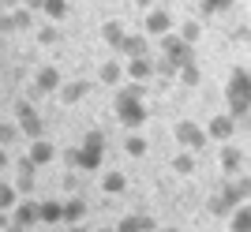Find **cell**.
Returning <instances> with one entry per match:
<instances>
[{"mask_svg":"<svg viewBox=\"0 0 251 232\" xmlns=\"http://www.w3.org/2000/svg\"><path fill=\"white\" fill-rule=\"evenodd\" d=\"M116 120L131 131L147 124V83L131 79L124 90H116Z\"/></svg>","mask_w":251,"mask_h":232,"instance_id":"cell-1","label":"cell"},{"mask_svg":"<svg viewBox=\"0 0 251 232\" xmlns=\"http://www.w3.org/2000/svg\"><path fill=\"white\" fill-rule=\"evenodd\" d=\"M225 101H229V113L236 120L251 113V71L248 68H232L229 83H225Z\"/></svg>","mask_w":251,"mask_h":232,"instance_id":"cell-2","label":"cell"},{"mask_svg":"<svg viewBox=\"0 0 251 232\" xmlns=\"http://www.w3.org/2000/svg\"><path fill=\"white\" fill-rule=\"evenodd\" d=\"M101 158H105V135L101 131H86L83 146L68 154V161H72L75 169H83V172H98L101 169Z\"/></svg>","mask_w":251,"mask_h":232,"instance_id":"cell-3","label":"cell"},{"mask_svg":"<svg viewBox=\"0 0 251 232\" xmlns=\"http://www.w3.org/2000/svg\"><path fill=\"white\" fill-rule=\"evenodd\" d=\"M161 49H165V60L173 64V68H184V64L195 60V53H191V42H184L180 34H165V38H161Z\"/></svg>","mask_w":251,"mask_h":232,"instance_id":"cell-4","label":"cell"},{"mask_svg":"<svg viewBox=\"0 0 251 232\" xmlns=\"http://www.w3.org/2000/svg\"><path fill=\"white\" fill-rule=\"evenodd\" d=\"M15 124H19V131L26 139H42V116H38L34 101H26V97L15 105Z\"/></svg>","mask_w":251,"mask_h":232,"instance_id":"cell-5","label":"cell"},{"mask_svg":"<svg viewBox=\"0 0 251 232\" xmlns=\"http://www.w3.org/2000/svg\"><path fill=\"white\" fill-rule=\"evenodd\" d=\"M173 135H176V142L184 150H202V146H206V139H210L206 127H199L195 120H180V124L173 127Z\"/></svg>","mask_w":251,"mask_h":232,"instance_id":"cell-6","label":"cell"},{"mask_svg":"<svg viewBox=\"0 0 251 232\" xmlns=\"http://www.w3.org/2000/svg\"><path fill=\"white\" fill-rule=\"evenodd\" d=\"M221 199L229 202L232 210H236V206H244V202L251 199V176H229V184L221 187Z\"/></svg>","mask_w":251,"mask_h":232,"instance_id":"cell-7","label":"cell"},{"mask_svg":"<svg viewBox=\"0 0 251 232\" xmlns=\"http://www.w3.org/2000/svg\"><path fill=\"white\" fill-rule=\"evenodd\" d=\"M236 124H240V120H236L232 113H221V116H214V120L206 124V135H210V139H218V142H232V135H236Z\"/></svg>","mask_w":251,"mask_h":232,"instance_id":"cell-8","label":"cell"},{"mask_svg":"<svg viewBox=\"0 0 251 232\" xmlns=\"http://www.w3.org/2000/svg\"><path fill=\"white\" fill-rule=\"evenodd\" d=\"M11 221L23 225V229H30V225L42 221V202H30V199H23L11 206Z\"/></svg>","mask_w":251,"mask_h":232,"instance_id":"cell-9","label":"cell"},{"mask_svg":"<svg viewBox=\"0 0 251 232\" xmlns=\"http://www.w3.org/2000/svg\"><path fill=\"white\" fill-rule=\"evenodd\" d=\"M147 34L150 38H165L173 34V15L165 8H147Z\"/></svg>","mask_w":251,"mask_h":232,"instance_id":"cell-10","label":"cell"},{"mask_svg":"<svg viewBox=\"0 0 251 232\" xmlns=\"http://www.w3.org/2000/svg\"><path fill=\"white\" fill-rule=\"evenodd\" d=\"M64 86V75L52 68V64H45V68H38V75H34V90L38 94H56Z\"/></svg>","mask_w":251,"mask_h":232,"instance_id":"cell-11","label":"cell"},{"mask_svg":"<svg viewBox=\"0 0 251 232\" xmlns=\"http://www.w3.org/2000/svg\"><path fill=\"white\" fill-rule=\"evenodd\" d=\"M124 68H127V79H135V83H150L157 75V64L150 60V56H131Z\"/></svg>","mask_w":251,"mask_h":232,"instance_id":"cell-12","label":"cell"},{"mask_svg":"<svg viewBox=\"0 0 251 232\" xmlns=\"http://www.w3.org/2000/svg\"><path fill=\"white\" fill-rule=\"evenodd\" d=\"M218 165H221V172H225V176H240V169H244V150L232 146V142H225V146H221Z\"/></svg>","mask_w":251,"mask_h":232,"instance_id":"cell-13","label":"cell"},{"mask_svg":"<svg viewBox=\"0 0 251 232\" xmlns=\"http://www.w3.org/2000/svg\"><path fill=\"white\" fill-rule=\"evenodd\" d=\"M26 158L42 169V165H49L52 158H56V146H52L49 139H30V150H26Z\"/></svg>","mask_w":251,"mask_h":232,"instance_id":"cell-14","label":"cell"},{"mask_svg":"<svg viewBox=\"0 0 251 232\" xmlns=\"http://www.w3.org/2000/svg\"><path fill=\"white\" fill-rule=\"evenodd\" d=\"M86 94H90V83H86V79H75V83H64L60 90H56V97H60L64 105H75V101H83Z\"/></svg>","mask_w":251,"mask_h":232,"instance_id":"cell-15","label":"cell"},{"mask_svg":"<svg viewBox=\"0 0 251 232\" xmlns=\"http://www.w3.org/2000/svg\"><path fill=\"white\" fill-rule=\"evenodd\" d=\"M120 56H147V30L143 34H127L124 42H120Z\"/></svg>","mask_w":251,"mask_h":232,"instance_id":"cell-16","label":"cell"},{"mask_svg":"<svg viewBox=\"0 0 251 232\" xmlns=\"http://www.w3.org/2000/svg\"><path fill=\"white\" fill-rule=\"evenodd\" d=\"M124 38H127V30H124V26H120L116 19L101 23V42L109 45V49H116V53H120V42H124Z\"/></svg>","mask_w":251,"mask_h":232,"instance_id":"cell-17","label":"cell"},{"mask_svg":"<svg viewBox=\"0 0 251 232\" xmlns=\"http://www.w3.org/2000/svg\"><path fill=\"white\" fill-rule=\"evenodd\" d=\"M34 180H38V165H34L30 158H23V161H19V180H15L19 195H26V191L34 187Z\"/></svg>","mask_w":251,"mask_h":232,"instance_id":"cell-18","label":"cell"},{"mask_svg":"<svg viewBox=\"0 0 251 232\" xmlns=\"http://www.w3.org/2000/svg\"><path fill=\"white\" fill-rule=\"evenodd\" d=\"M116 229H120V232H154V229H157V225H154V221H150L147 213H127L124 221L116 225Z\"/></svg>","mask_w":251,"mask_h":232,"instance_id":"cell-19","label":"cell"},{"mask_svg":"<svg viewBox=\"0 0 251 232\" xmlns=\"http://www.w3.org/2000/svg\"><path fill=\"white\" fill-rule=\"evenodd\" d=\"M124 75H127V68H124L120 60H105V64H101V71H98V79H101L105 86H116Z\"/></svg>","mask_w":251,"mask_h":232,"instance_id":"cell-20","label":"cell"},{"mask_svg":"<svg viewBox=\"0 0 251 232\" xmlns=\"http://www.w3.org/2000/svg\"><path fill=\"white\" fill-rule=\"evenodd\" d=\"M229 232H251V206L248 202L229 213Z\"/></svg>","mask_w":251,"mask_h":232,"instance_id":"cell-21","label":"cell"},{"mask_svg":"<svg viewBox=\"0 0 251 232\" xmlns=\"http://www.w3.org/2000/svg\"><path fill=\"white\" fill-rule=\"evenodd\" d=\"M60 221H64V202L60 199L42 202V225H60Z\"/></svg>","mask_w":251,"mask_h":232,"instance_id":"cell-22","label":"cell"},{"mask_svg":"<svg viewBox=\"0 0 251 232\" xmlns=\"http://www.w3.org/2000/svg\"><path fill=\"white\" fill-rule=\"evenodd\" d=\"M173 172L176 176H191L195 172V150H180L176 158H173Z\"/></svg>","mask_w":251,"mask_h":232,"instance_id":"cell-23","label":"cell"},{"mask_svg":"<svg viewBox=\"0 0 251 232\" xmlns=\"http://www.w3.org/2000/svg\"><path fill=\"white\" fill-rule=\"evenodd\" d=\"M124 187H127L124 172H105V176H101V191H105V195H120Z\"/></svg>","mask_w":251,"mask_h":232,"instance_id":"cell-24","label":"cell"},{"mask_svg":"<svg viewBox=\"0 0 251 232\" xmlns=\"http://www.w3.org/2000/svg\"><path fill=\"white\" fill-rule=\"evenodd\" d=\"M83 217H86V202H83V199L64 202V221H68V225H79Z\"/></svg>","mask_w":251,"mask_h":232,"instance_id":"cell-25","label":"cell"},{"mask_svg":"<svg viewBox=\"0 0 251 232\" xmlns=\"http://www.w3.org/2000/svg\"><path fill=\"white\" fill-rule=\"evenodd\" d=\"M42 11L52 23H64L68 19V0H42Z\"/></svg>","mask_w":251,"mask_h":232,"instance_id":"cell-26","label":"cell"},{"mask_svg":"<svg viewBox=\"0 0 251 232\" xmlns=\"http://www.w3.org/2000/svg\"><path fill=\"white\" fill-rule=\"evenodd\" d=\"M176 79H180L184 86H199V83H202V71H199V64H195V60H191V64H184Z\"/></svg>","mask_w":251,"mask_h":232,"instance_id":"cell-27","label":"cell"},{"mask_svg":"<svg viewBox=\"0 0 251 232\" xmlns=\"http://www.w3.org/2000/svg\"><path fill=\"white\" fill-rule=\"evenodd\" d=\"M11 15H15V30H30V26H34V11L26 8V4L11 8Z\"/></svg>","mask_w":251,"mask_h":232,"instance_id":"cell-28","label":"cell"},{"mask_svg":"<svg viewBox=\"0 0 251 232\" xmlns=\"http://www.w3.org/2000/svg\"><path fill=\"white\" fill-rule=\"evenodd\" d=\"M19 202V187L15 184H0V210H11Z\"/></svg>","mask_w":251,"mask_h":232,"instance_id":"cell-29","label":"cell"},{"mask_svg":"<svg viewBox=\"0 0 251 232\" xmlns=\"http://www.w3.org/2000/svg\"><path fill=\"white\" fill-rule=\"evenodd\" d=\"M232 4H236V0H202L199 8H202V15H225Z\"/></svg>","mask_w":251,"mask_h":232,"instance_id":"cell-30","label":"cell"},{"mask_svg":"<svg viewBox=\"0 0 251 232\" xmlns=\"http://www.w3.org/2000/svg\"><path fill=\"white\" fill-rule=\"evenodd\" d=\"M180 38L195 45V42H199V38H202V23H199V19H188V23H184V26H180Z\"/></svg>","mask_w":251,"mask_h":232,"instance_id":"cell-31","label":"cell"},{"mask_svg":"<svg viewBox=\"0 0 251 232\" xmlns=\"http://www.w3.org/2000/svg\"><path fill=\"white\" fill-rule=\"evenodd\" d=\"M19 139V124H8V120H0V146H11Z\"/></svg>","mask_w":251,"mask_h":232,"instance_id":"cell-32","label":"cell"},{"mask_svg":"<svg viewBox=\"0 0 251 232\" xmlns=\"http://www.w3.org/2000/svg\"><path fill=\"white\" fill-rule=\"evenodd\" d=\"M124 150L131 154V158H143V154H147V139H143V135H127Z\"/></svg>","mask_w":251,"mask_h":232,"instance_id":"cell-33","label":"cell"},{"mask_svg":"<svg viewBox=\"0 0 251 232\" xmlns=\"http://www.w3.org/2000/svg\"><path fill=\"white\" fill-rule=\"evenodd\" d=\"M206 210L214 213V217H229V213H232V206H229L225 199H221V195H214V199L206 202Z\"/></svg>","mask_w":251,"mask_h":232,"instance_id":"cell-34","label":"cell"},{"mask_svg":"<svg viewBox=\"0 0 251 232\" xmlns=\"http://www.w3.org/2000/svg\"><path fill=\"white\" fill-rule=\"evenodd\" d=\"M38 42H42V45H56V42H60L56 26H45V30H38Z\"/></svg>","mask_w":251,"mask_h":232,"instance_id":"cell-35","label":"cell"},{"mask_svg":"<svg viewBox=\"0 0 251 232\" xmlns=\"http://www.w3.org/2000/svg\"><path fill=\"white\" fill-rule=\"evenodd\" d=\"M232 38H236V42H251V30H248V26H236V30H232Z\"/></svg>","mask_w":251,"mask_h":232,"instance_id":"cell-36","label":"cell"},{"mask_svg":"<svg viewBox=\"0 0 251 232\" xmlns=\"http://www.w3.org/2000/svg\"><path fill=\"white\" fill-rule=\"evenodd\" d=\"M154 4H157V0H135V8H143V11H147V8H154Z\"/></svg>","mask_w":251,"mask_h":232,"instance_id":"cell-37","label":"cell"},{"mask_svg":"<svg viewBox=\"0 0 251 232\" xmlns=\"http://www.w3.org/2000/svg\"><path fill=\"white\" fill-rule=\"evenodd\" d=\"M8 169V154H4V146H0V172Z\"/></svg>","mask_w":251,"mask_h":232,"instance_id":"cell-38","label":"cell"},{"mask_svg":"<svg viewBox=\"0 0 251 232\" xmlns=\"http://www.w3.org/2000/svg\"><path fill=\"white\" fill-rule=\"evenodd\" d=\"M0 4H4V8H8V11H11V8H19L23 0H0Z\"/></svg>","mask_w":251,"mask_h":232,"instance_id":"cell-39","label":"cell"},{"mask_svg":"<svg viewBox=\"0 0 251 232\" xmlns=\"http://www.w3.org/2000/svg\"><path fill=\"white\" fill-rule=\"evenodd\" d=\"M4 213H8V210H0V232H4V229H8V225H11L8 217H4Z\"/></svg>","mask_w":251,"mask_h":232,"instance_id":"cell-40","label":"cell"},{"mask_svg":"<svg viewBox=\"0 0 251 232\" xmlns=\"http://www.w3.org/2000/svg\"><path fill=\"white\" fill-rule=\"evenodd\" d=\"M68 232H90V229H86V225L79 221V225H72V229H68Z\"/></svg>","mask_w":251,"mask_h":232,"instance_id":"cell-41","label":"cell"},{"mask_svg":"<svg viewBox=\"0 0 251 232\" xmlns=\"http://www.w3.org/2000/svg\"><path fill=\"white\" fill-rule=\"evenodd\" d=\"M4 232H26V229H23V225H15V221H11L8 229H4Z\"/></svg>","mask_w":251,"mask_h":232,"instance_id":"cell-42","label":"cell"},{"mask_svg":"<svg viewBox=\"0 0 251 232\" xmlns=\"http://www.w3.org/2000/svg\"><path fill=\"white\" fill-rule=\"evenodd\" d=\"M154 232H180V229H154Z\"/></svg>","mask_w":251,"mask_h":232,"instance_id":"cell-43","label":"cell"},{"mask_svg":"<svg viewBox=\"0 0 251 232\" xmlns=\"http://www.w3.org/2000/svg\"><path fill=\"white\" fill-rule=\"evenodd\" d=\"M101 232H120V229H101Z\"/></svg>","mask_w":251,"mask_h":232,"instance_id":"cell-44","label":"cell"}]
</instances>
